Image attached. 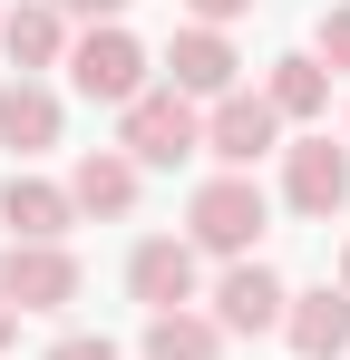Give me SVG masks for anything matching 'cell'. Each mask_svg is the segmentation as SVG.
<instances>
[{
  "mask_svg": "<svg viewBox=\"0 0 350 360\" xmlns=\"http://www.w3.org/2000/svg\"><path fill=\"white\" fill-rule=\"evenodd\" d=\"M0 146H20V156H49L58 146V98L39 78H10L0 88Z\"/></svg>",
  "mask_w": 350,
  "mask_h": 360,
  "instance_id": "13",
  "label": "cell"
},
{
  "mask_svg": "<svg viewBox=\"0 0 350 360\" xmlns=\"http://www.w3.org/2000/svg\"><path fill=\"white\" fill-rule=\"evenodd\" d=\"M127 0H58V20H88V30H117Z\"/></svg>",
  "mask_w": 350,
  "mask_h": 360,
  "instance_id": "18",
  "label": "cell"
},
{
  "mask_svg": "<svg viewBox=\"0 0 350 360\" xmlns=\"http://www.w3.org/2000/svg\"><path fill=\"white\" fill-rule=\"evenodd\" d=\"M49 360H117V341H88V331H78V341H58Z\"/></svg>",
  "mask_w": 350,
  "mask_h": 360,
  "instance_id": "20",
  "label": "cell"
},
{
  "mask_svg": "<svg viewBox=\"0 0 350 360\" xmlns=\"http://www.w3.org/2000/svg\"><path fill=\"white\" fill-rule=\"evenodd\" d=\"M166 68H175V78H166L175 98H233V68H243V59H233L224 30H195V20H185V30L166 39Z\"/></svg>",
  "mask_w": 350,
  "mask_h": 360,
  "instance_id": "9",
  "label": "cell"
},
{
  "mask_svg": "<svg viewBox=\"0 0 350 360\" xmlns=\"http://www.w3.org/2000/svg\"><path fill=\"white\" fill-rule=\"evenodd\" d=\"M0 49L20 78H39V68L68 59V20H58V0H20V10H0Z\"/></svg>",
  "mask_w": 350,
  "mask_h": 360,
  "instance_id": "11",
  "label": "cell"
},
{
  "mask_svg": "<svg viewBox=\"0 0 350 360\" xmlns=\"http://www.w3.org/2000/svg\"><path fill=\"white\" fill-rule=\"evenodd\" d=\"M263 224H273V205H263L253 176H205L195 205H185V243H195V253H233V263H253Z\"/></svg>",
  "mask_w": 350,
  "mask_h": 360,
  "instance_id": "1",
  "label": "cell"
},
{
  "mask_svg": "<svg viewBox=\"0 0 350 360\" xmlns=\"http://www.w3.org/2000/svg\"><path fill=\"white\" fill-rule=\"evenodd\" d=\"M214 351H224V331L205 311H156L146 321V360H214Z\"/></svg>",
  "mask_w": 350,
  "mask_h": 360,
  "instance_id": "16",
  "label": "cell"
},
{
  "mask_svg": "<svg viewBox=\"0 0 350 360\" xmlns=\"http://www.w3.org/2000/svg\"><path fill=\"white\" fill-rule=\"evenodd\" d=\"M0 224H10V243H58L78 224V205H68V185H49V176H10L0 185Z\"/></svg>",
  "mask_w": 350,
  "mask_h": 360,
  "instance_id": "10",
  "label": "cell"
},
{
  "mask_svg": "<svg viewBox=\"0 0 350 360\" xmlns=\"http://www.w3.org/2000/svg\"><path fill=\"white\" fill-rule=\"evenodd\" d=\"M205 146V117H195V98H175V88H146V98H127L117 108V156L146 176V166H185Z\"/></svg>",
  "mask_w": 350,
  "mask_h": 360,
  "instance_id": "2",
  "label": "cell"
},
{
  "mask_svg": "<svg viewBox=\"0 0 350 360\" xmlns=\"http://www.w3.org/2000/svg\"><path fill=\"white\" fill-rule=\"evenodd\" d=\"M68 78H78V98L127 108V98H146V49H136L127 30H78V39H68Z\"/></svg>",
  "mask_w": 350,
  "mask_h": 360,
  "instance_id": "3",
  "label": "cell"
},
{
  "mask_svg": "<svg viewBox=\"0 0 350 360\" xmlns=\"http://www.w3.org/2000/svg\"><path fill=\"white\" fill-rule=\"evenodd\" d=\"M283 195H292V214L331 224V214L350 205V156L331 146V136H302V146H292V166H283Z\"/></svg>",
  "mask_w": 350,
  "mask_h": 360,
  "instance_id": "7",
  "label": "cell"
},
{
  "mask_svg": "<svg viewBox=\"0 0 350 360\" xmlns=\"http://www.w3.org/2000/svg\"><path fill=\"white\" fill-rule=\"evenodd\" d=\"M10 341H20V311H10V302H0V351H10Z\"/></svg>",
  "mask_w": 350,
  "mask_h": 360,
  "instance_id": "21",
  "label": "cell"
},
{
  "mask_svg": "<svg viewBox=\"0 0 350 360\" xmlns=\"http://www.w3.org/2000/svg\"><path fill=\"white\" fill-rule=\"evenodd\" d=\"M0 302L10 311H68L78 302V253L68 243H10L0 253Z\"/></svg>",
  "mask_w": 350,
  "mask_h": 360,
  "instance_id": "4",
  "label": "cell"
},
{
  "mask_svg": "<svg viewBox=\"0 0 350 360\" xmlns=\"http://www.w3.org/2000/svg\"><path fill=\"white\" fill-rule=\"evenodd\" d=\"M68 205H78V214H127V205H136V166H127L117 146H88V156L68 166Z\"/></svg>",
  "mask_w": 350,
  "mask_h": 360,
  "instance_id": "14",
  "label": "cell"
},
{
  "mask_svg": "<svg viewBox=\"0 0 350 360\" xmlns=\"http://www.w3.org/2000/svg\"><path fill=\"white\" fill-rule=\"evenodd\" d=\"M273 136H283L273 98L263 88H233V98H214V117H205V156H224V176H253V156H273Z\"/></svg>",
  "mask_w": 350,
  "mask_h": 360,
  "instance_id": "5",
  "label": "cell"
},
{
  "mask_svg": "<svg viewBox=\"0 0 350 360\" xmlns=\"http://www.w3.org/2000/svg\"><path fill=\"white\" fill-rule=\"evenodd\" d=\"M185 10H195V30H224V20H243L253 0H185Z\"/></svg>",
  "mask_w": 350,
  "mask_h": 360,
  "instance_id": "19",
  "label": "cell"
},
{
  "mask_svg": "<svg viewBox=\"0 0 350 360\" xmlns=\"http://www.w3.org/2000/svg\"><path fill=\"white\" fill-rule=\"evenodd\" d=\"M127 292L146 302V321H156V311H185V302H195V243L185 234H146L127 253Z\"/></svg>",
  "mask_w": 350,
  "mask_h": 360,
  "instance_id": "6",
  "label": "cell"
},
{
  "mask_svg": "<svg viewBox=\"0 0 350 360\" xmlns=\"http://www.w3.org/2000/svg\"><path fill=\"white\" fill-rule=\"evenodd\" d=\"M263 98H273V117H321V108H331V68L311 59V49H302V59H273V88H263Z\"/></svg>",
  "mask_w": 350,
  "mask_h": 360,
  "instance_id": "15",
  "label": "cell"
},
{
  "mask_svg": "<svg viewBox=\"0 0 350 360\" xmlns=\"http://www.w3.org/2000/svg\"><path fill=\"white\" fill-rule=\"evenodd\" d=\"M283 331L302 360H341L350 351V292H292L283 302Z\"/></svg>",
  "mask_w": 350,
  "mask_h": 360,
  "instance_id": "12",
  "label": "cell"
},
{
  "mask_svg": "<svg viewBox=\"0 0 350 360\" xmlns=\"http://www.w3.org/2000/svg\"><path fill=\"white\" fill-rule=\"evenodd\" d=\"M283 273H273V263H233L224 283H214V331H243V341H253V331H283Z\"/></svg>",
  "mask_w": 350,
  "mask_h": 360,
  "instance_id": "8",
  "label": "cell"
},
{
  "mask_svg": "<svg viewBox=\"0 0 350 360\" xmlns=\"http://www.w3.org/2000/svg\"><path fill=\"white\" fill-rule=\"evenodd\" d=\"M311 59L350 78V0H341V10H321V30H311Z\"/></svg>",
  "mask_w": 350,
  "mask_h": 360,
  "instance_id": "17",
  "label": "cell"
},
{
  "mask_svg": "<svg viewBox=\"0 0 350 360\" xmlns=\"http://www.w3.org/2000/svg\"><path fill=\"white\" fill-rule=\"evenodd\" d=\"M341 292H350V253H341Z\"/></svg>",
  "mask_w": 350,
  "mask_h": 360,
  "instance_id": "22",
  "label": "cell"
}]
</instances>
